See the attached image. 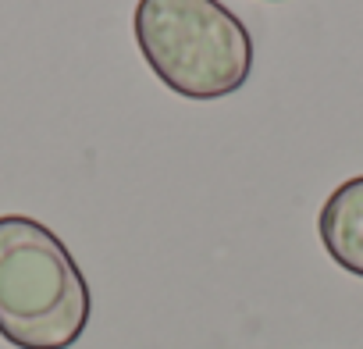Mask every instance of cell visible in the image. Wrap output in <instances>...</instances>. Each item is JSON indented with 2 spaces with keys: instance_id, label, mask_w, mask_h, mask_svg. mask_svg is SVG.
I'll return each mask as SVG.
<instances>
[{
  "instance_id": "6da1fadb",
  "label": "cell",
  "mask_w": 363,
  "mask_h": 349,
  "mask_svg": "<svg viewBox=\"0 0 363 349\" xmlns=\"http://www.w3.org/2000/svg\"><path fill=\"white\" fill-rule=\"evenodd\" d=\"M89 285L68 246L26 214H0V335L18 349H72Z\"/></svg>"
},
{
  "instance_id": "7a4b0ae2",
  "label": "cell",
  "mask_w": 363,
  "mask_h": 349,
  "mask_svg": "<svg viewBox=\"0 0 363 349\" xmlns=\"http://www.w3.org/2000/svg\"><path fill=\"white\" fill-rule=\"evenodd\" d=\"M132 26L150 72L186 100H221L253 72L250 29L221 0H139Z\"/></svg>"
},
{
  "instance_id": "3957f363",
  "label": "cell",
  "mask_w": 363,
  "mask_h": 349,
  "mask_svg": "<svg viewBox=\"0 0 363 349\" xmlns=\"http://www.w3.org/2000/svg\"><path fill=\"white\" fill-rule=\"evenodd\" d=\"M317 228H320V243L328 257L342 271L363 278V174L342 182L328 196V204L320 207Z\"/></svg>"
}]
</instances>
